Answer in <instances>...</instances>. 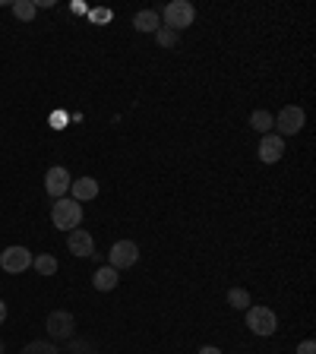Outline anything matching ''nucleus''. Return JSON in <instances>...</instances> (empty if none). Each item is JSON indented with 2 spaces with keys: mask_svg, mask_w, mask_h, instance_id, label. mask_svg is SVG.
I'll return each mask as SVG.
<instances>
[{
  "mask_svg": "<svg viewBox=\"0 0 316 354\" xmlns=\"http://www.w3.org/2000/svg\"><path fill=\"white\" fill-rule=\"evenodd\" d=\"M80 221H82V203H76L73 196H60L54 199V206H51V225L60 231H70L80 228Z\"/></svg>",
  "mask_w": 316,
  "mask_h": 354,
  "instance_id": "f257e3e1",
  "label": "nucleus"
},
{
  "mask_svg": "<svg viewBox=\"0 0 316 354\" xmlns=\"http://www.w3.org/2000/svg\"><path fill=\"white\" fill-rule=\"evenodd\" d=\"M158 16H162L165 29L180 32V29H187V26H193V19H196V7H193L190 0H171Z\"/></svg>",
  "mask_w": 316,
  "mask_h": 354,
  "instance_id": "f03ea898",
  "label": "nucleus"
},
{
  "mask_svg": "<svg viewBox=\"0 0 316 354\" xmlns=\"http://www.w3.org/2000/svg\"><path fill=\"white\" fill-rule=\"evenodd\" d=\"M247 329L253 335H275L279 329V317L272 313V307H247Z\"/></svg>",
  "mask_w": 316,
  "mask_h": 354,
  "instance_id": "7ed1b4c3",
  "label": "nucleus"
},
{
  "mask_svg": "<svg viewBox=\"0 0 316 354\" xmlns=\"http://www.w3.org/2000/svg\"><path fill=\"white\" fill-rule=\"evenodd\" d=\"M304 108H297V104H285V108L275 114V130H279V136L285 140V136H297V133L304 130Z\"/></svg>",
  "mask_w": 316,
  "mask_h": 354,
  "instance_id": "20e7f679",
  "label": "nucleus"
},
{
  "mask_svg": "<svg viewBox=\"0 0 316 354\" xmlns=\"http://www.w3.org/2000/svg\"><path fill=\"white\" fill-rule=\"evenodd\" d=\"M32 253L26 250V247H7V250L0 253V269L3 272H10V275H19V272H26L32 266Z\"/></svg>",
  "mask_w": 316,
  "mask_h": 354,
  "instance_id": "39448f33",
  "label": "nucleus"
},
{
  "mask_svg": "<svg viewBox=\"0 0 316 354\" xmlns=\"http://www.w3.org/2000/svg\"><path fill=\"white\" fill-rule=\"evenodd\" d=\"M73 326H76V319L70 310H54V313H48L44 329H48L51 339H70V335H73Z\"/></svg>",
  "mask_w": 316,
  "mask_h": 354,
  "instance_id": "423d86ee",
  "label": "nucleus"
},
{
  "mask_svg": "<svg viewBox=\"0 0 316 354\" xmlns=\"http://www.w3.org/2000/svg\"><path fill=\"white\" fill-rule=\"evenodd\" d=\"M108 259H111V266L114 269H130V266H136V259H140V247L133 241H118L114 247H111V253H108Z\"/></svg>",
  "mask_w": 316,
  "mask_h": 354,
  "instance_id": "0eeeda50",
  "label": "nucleus"
},
{
  "mask_svg": "<svg viewBox=\"0 0 316 354\" xmlns=\"http://www.w3.org/2000/svg\"><path fill=\"white\" fill-rule=\"evenodd\" d=\"M70 171L60 168V165H54V168H48V174H44V190H48V196L60 199L64 193H70Z\"/></svg>",
  "mask_w": 316,
  "mask_h": 354,
  "instance_id": "6e6552de",
  "label": "nucleus"
},
{
  "mask_svg": "<svg viewBox=\"0 0 316 354\" xmlns=\"http://www.w3.org/2000/svg\"><path fill=\"white\" fill-rule=\"evenodd\" d=\"M66 250L73 253V257H95V237L89 234L86 228H73L70 237H66Z\"/></svg>",
  "mask_w": 316,
  "mask_h": 354,
  "instance_id": "1a4fd4ad",
  "label": "nucleus"
},
{
  "mask_svg": "<svg viewBox=\"0 0 316 354\" xmlns=\"http://www.w3.org/2000/svg\"><path fill=\"white\" fill-rule=\"evenodd\" d=\"M281 155H285V140H281L279 133H266L263 140H259V162L275 165Z\"/></svg>",
  "mask_w": 316,
  "mask_h": 354,
  "instance_id": "9d476101",
  "label": "nucleus"
},
{
  "mask_svg": "<svg viewBox=\"0 0 316 354\" xmlns=\"http://www.w3.org/2000/svg\"><path fill=\"white\" fill-rule=\"evenodd\" d=\"M70 196L76 203H89V199L98 196V180L95 177H76L73 184H70Z\"/></svg>",
  "mask_w": 316,
  "mask_h": 354,
  "instance_id": "9b49d317",
  "label": "nucleus"
},
{
  "mask_svg": "<svg viewBox=\"0 0 316 354\" xmlns=\"http://www.w3.org/2000/svg\"><path fill=\"white\" fill-rule=\"evenodd\" d=\"M133 29L155 35V32L162 29V16H158V10H140V13L133 16Z\"/></svg>",
  "mask_w": 316,
  "mask_h": 354,
  "instance_id": "f8f14e48",
  "label": "nucleus"
},
{
  "mask_svg": "<svg viewBox=\"0 0 316 354\" xmlns=\"http://www.w3.org/2000/svg\"><path fill=\"white\" fill-rule=\"evenodd\" d=\"M120 281V272L114 269V266H102L95 275H92V285H95V291H114Z\"/></svg>",
  "mask_w": 316,
  "mask_h": 354,
  "instance_id": "ddd939ff",
  "label": "nucleus"
},
{
  "mask_svg": "<svg viewBox=\"0 0 316 354\" xmlns=\"http://www.w3.org/2000/svg\"><path fill=\"white\" fill-rule=\"evenodd\" d=\"M250 127H253L257 133H263V136H266V133H272L275 118L269 114V111H253V114H250Z\"/></svg>",
  "mask_w": 316,
  "mask_h": 354,
  "instance_id": "4468645a",
  "label": "nucleus"
},
{
  "mask_svg": "<svg viewBox=\"0 0 316 354\" xmlns=\"http://www.w3.org/2000/svg\"><path fill=\"white\" fill-rule=\"evenodd\" d=\"M32 266H35L38 275H44V279L57 272V259H54L51 253H41V257H35V259H32Z\"/></svg>",
  "mask_w": 316,
  "mask_h": 354,
  "instance_id": "2eb2a0df",
  "label": "nucleus"
},
{
  "mask_svg": "<svg viewBox=\"0 0 316 354\" xmlns=\"http://www.w3.org/2000/svg\"><path fill=\"white\" fill-rule=\"evenodd\" d=\"M13 13H16V19L32 22V19H35V13H38V7L32 3V0H16V3H13Z\"/></svg>",
  "mask_w": 316,
  "mask_h": 354,
  "instance_id": "dca6fc26",
  "label": "nucleus"
},
{
  "mask_svg": "<svg viewBox=\"0 0 316 354\" xmlns=\"http://www.w3.org/2000/svg\"><path fill=\"white\" fill-rule=\"evenodd\" d=\"M228 304L234 310H247V307H250V291H247V288H231V291H228Z\"/></svg>",
  "mask_w": 316,
  "mask_h": 354,
  "instance_id": "f3484780",
  "label": "nucleus"
},
{
  "mask_svg": "<svg viewBox=\"0 0 316 354\" xmlns=\"http://www.w3.org/2000/svg\"><path fill=\"white\" fill-rule=\"evenodd\" d=\"M19 354H60V351H57V345H51V342H29Z\"/></svg>",
  "mask_w": 316,
  "mask_h": 354,
  "instance_id": "a211bd4d",
  "label": "nucleus"
},
{
  "mask_svg": "<svg viewBox=\"0 0 316 354\" xmlns=\"http://www.w3.org/2000/svg\"><path fill=\"white\" fill-rule=\"evenodd\" d=\"M177 35H180V32H171V29H158L155 32V41H158V48H174L177 44Z\"/></svg>",
  "mask_w": 316,
  "mask_h": 354,
  "instance_id": "6ab92c4d",
  "label": "nucleus"
},
{
  "mask_svg": "<svg viewBox=\"0 0 316 354\" xmlns=\"http://www.w3.org/2000/svg\"><path fill=\"white\" fill-rule=\"evenodd\" d=\"M297 354H316V342L313 339H304L301 345H297Z\"/></svg>",
  "mask_w": 316,
  "mask_h": 354,
  "instance_id": "aec40b11",
  "label": "nucleus"
},
{
  "mask_svg": "<svg viewBox=\"0 0 316 354\" xmlns=\"http://www.w3.org/2000/svg\"><path fill=\"white\" fill-rule=\"evenodd\" d=\"M199 354H221V348H215V345H206V348H199Z\"/></svg>",
  "mask_w": 316,
  "mask_h": 354,
  "instance_id": "412c9836",
  "label": "nucleus"
},
{
  "mask_svg": "<svg viewBox=\"0 0 316 354\" xmlns=\"http://www.w3.org/2000/svg\"><path fill=\"white\" fill-rule=\"evenodd\" d=\"M3 319H7V304L0 301V326H3Z\"/></svg>",
  "mask_w": 316,
  "mask_h": 354,
  "instance_id": "4be33fe9",
  "label": "nucleus"
},
{
  "mask_svg": "<svg viewBox=\"0 0 316 354\" xmlns=\"http://www.w3.org/2000/svg\"><path fill=\"white\" fill-rule=\"evenodd\" d=\"M0 354H3V342H0Z\"/></svg>",
  "mask_w": 316,
  "mask_h": 354,
  "instance_id": "5701e85b",
  "label": "nucleus"
}]
</instances>
